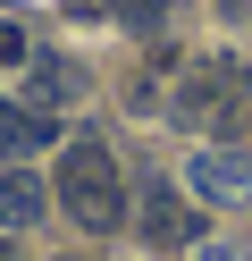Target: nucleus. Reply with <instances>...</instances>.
Wrapping results in <instances>:
<instances>
[{
  "label": "nucleus",
  "mask_w": 252,
  "mask_h": 261,
  "mask_svg": "<svg viewBox=\"0 0 252 261\" xmlns=\"http://www.w3.org/2000/svg\"><path fill=\"white\" fill-rule=\"evenodd\" d=\"M168 118L193 126V135H235V126L252 118V68L235 51H202L185 59L177 93H168Z\"/></svg>",
  "instance_id": "1"
},
{
  "label": "nucleus",
  "mask_w": 252,
  "mask_h": 261,
  "mask_svg": "<svg viewBox=\"0 0 252 261\" xmlns=\"http://www.w3.org/2000/svg\"><path fill=\"white\" fill-rule=\"evenodd\" d=\"M59 211L84 227V236H118L126 227V186H118V160H109V143H93V135H76L59 152Z\"/></svg>",
  "instance_id": "2"
},
{
  "label": "nucleus",
  "mask_w": 252,
  "mask_h": 261,
  "mask_svg": "<svg viewBox=\"0 0 252 261\" xmlns=\"http://www.w3.org/2000/svg\"><path fill=\"white\" fill-rule=\"evenodd\" d=\"M193 194L202 202H227V211H252V152H227V143H210V152H193Z\"/></svg>",
  "instance_id": "3"
},
{
  "label": "nucleus",
  "mask_w": 252,
  "mask_h": 261,
  "mask_svg": "<svg viewBox=\"0 0 252 261\" xmlns=\"http://www.w3.org/2000/svg\"><path fill=\"white\" fill-rule=\"evenodd\" d=\"M143 236H151V244H193V236H202V219L185 211V194H177V186H143Z\"/></svg>",
  "instance_id": "4"
},
{
  "label": "nucleus",
  "mask_w": 252,
  "mask_h": 261,
  "mask_svg": "<svg viewBox=\"0 0 252 261\" xmlns=\"http://www.w3.org/2000/svg\"><path fill=\"white\" fill-rule=\"evenodd\" d=\"M50 211V186L34 169H0V227H34Z\"/></svg>",
  "instance_id": "5"
},
{
  "label": "nucleus",
  "mask_w": 252,
  "mask_h": 261,
  "mask_svg": "<svg viewBox=\"0 0 252 261\" xmlns=\"http://www.w3.org/2000/svg\"><path fill=\"white\" fill-rule=\"evenodd\" d=\"M50 143V118H34V110H9L0 101V169H9L17 152H42Z\"/></svg>",
  "instance_id": "6"
},
{
  "label": "nucleus",
  "mask_w": 252,
  "mask_h": 261,
  "mask_svg": "<svg viewBox=\"0 0 252 261\" xmlns=\"http://www.w3.org/2000/svg\"><path fill=\"white\" fill-rule=\"evenodd\" d=\"M34 93H42V101H76V93H84L76 59H34Z\"/></svg>",
  "instance_id": "7"
},
{
  "label": "nucleus",
  "mask_w": 252,
  "mask_h": 261,
  "mask_svg": "<svg viewBox=\"0 0 252 261\" xmlns=\"http://www.w3.org/2000/svg\"><path fill=\"white\" fill-rule=\"evenodd\" d=\"M109 9H118V17H126V25H143V34H151V25L168 17V0H109Z\"/></svg>",
  "instance_id": "8"
},
{
  "label": "nucleus",
  "mask_w": 252,
  "mask_h": 261,
  "mask_svg": "<svg viewBox=\"0 0 252 261\" xmlns=\"http://www.w3.org/2000/svg\"><path fill=\"white\" fill-rule=\"evenodd\" d=\"M0 68H25V34H17L9 17H0Z\"/></svg>",
  "instance_id": "9"
},
{
  "label": "nucleus",
  "mask_w": 252,
  "mask_h": 261,
  "mask_svg": "<svg viewBox=\"0 0 252 261\" xmlns=\"http://www.w3.org/2000/svg\"><path fill=\"white\" fill-rule=\"evenodd\" d=\"M202 261H252V244H202Z\"/></svg>",
  "instance_id": "10"
},
{
  "label": "nucleus",
  "mask_w": 252,
  "mask_h": 261,
  "mask_svg": "<svg viewBox=\"0 0 252 261\" xmlns=\"http://www.w3.org/2000/svg\"><path fill=\"white\" fill-rule=\"evenodd\" d=\"M0 261H25V253H17V244H9V236H0Z\"/></svg>",
  "instance_id": "11"
}]
</instances>
